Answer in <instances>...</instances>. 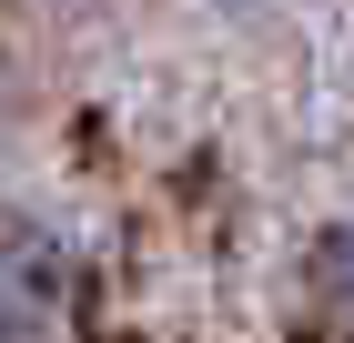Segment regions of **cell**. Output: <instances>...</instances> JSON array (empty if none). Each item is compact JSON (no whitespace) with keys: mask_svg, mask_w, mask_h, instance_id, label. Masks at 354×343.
<instances>
[{"mask_svg":"<svg viewBox=\"0 0 354 343\" xmlns=\"http://www.w3.org/2000/svg\"><path fill=\"white\" fill-rule=\"evenodd\" d=\"M314 293H324V313H344V323H354V212L334 222L324 242H314Z\"/></svg>","mask_w":354,"mask_h":343,"instance_id":"6da1fadb","label":"cell"},{"mask_svg":"<svg viewBox=\"0 0 354 343\" xmlns=\"http://www.w3.org/2000/svg\"><path fill=\"white\" fill-rule=\"evenodd\" d=\"M213 10H263V0H213Z\"/></svg>","mask_w":354,"mask_h":343,"instance_id":"7a4b0ae2","label":"cell"}]
</instances>
